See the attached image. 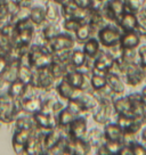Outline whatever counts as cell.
I'll return each instance as SVG.
<instances>
[{
  "label": "cell",
  "instance_id": "1",
  "mask_svg": "<svg viewBox=\"0 0 146 155\" xmlns=\"http://www.w3.org/2000/svg\"><path fill=\"white\" fill-rule=\"evenodd\" d=\"M57 81L51 77V74L49 72L48 68H38L33 70L32 74V80H31V86L34 87L38 90H44L46 92H50L55 90Z\"/></svg>",
  "mask_w": 146,
  "mask_h": 155
},
{
  "label": "cell",
  "instance_id": "2",
  "mask_svg": "<svg viewBox=\"0 0 146 155\" xmlns=\"http://www.w3.org/2000/svg\"><path fill=\"white\" fill-rule=\"evenodd\" d=\"M28 56L30 65L33 70L48 68L53 62V54L49 53L45 47H40L37 45H31Z\"/></svg>",
  "mask_w": 146,
  "mask_h": 155
},
{
  "label": "cell",
  "instance_id": "3",
  "mask_svg": "<svg viewBox=\"0 0 146 155\" xmlns=\"http://www.w3.org/2000/svg\"><path fill=\"white\" fill-rule=\"evenodd\" d=\"M121 35H122V31L114 23H111V24L102 28L101 30H98L97 34H96V37H97L101 46L105 49L120 44Z\"/></svg>",
  "mask_w": 146,
  "mask_h": 155
},
{
  "label": "cell",
  "instance_id": "4",
  "mask_svg": "<svg viewBox=\"0 0 146 155\" xmlns=\"http://www.w3.org/2000/svg\"><path fill=\"white\" fill-rule=\"evenodd\" d=\"M75 44L77 41L72 34L62 32L51 40L47 41L42 47H45L50 54H54L55 51H61V50H72L75 47Z\"/></svg>",
  "mask_w": 146,
  "mask_h": 155
},
{
  "label": "cell",
  "instance_id": "5",
  "mask_svg": "<svg viewBox=\"0 0 146 155\" xmlns=\"http://www.w3.org/2000/svg\"><path fill=\"white\" fill-rule=\"evenodd\" d=\"M122 79L128 86L137 87L144 82L146 79V73L139 63H130L124 65V71L122 74Z\"/></svg>",
  "mask_w": 146,
  "mask_h": 155
},
{
  "label": "cell",
  "instance_id": "6",
  "mask_svg": "<svg viewBox=\"0 0 146 155\" xmlns=\"http://www.w3.org/2000/svg\"><path fill=\"white\" fill-rule=\"evenodd\" d=\"M101 8L105 17L110 21V23H114V24H117L118 21L126 12L123 0H108L105 4H102Z\"/></svg>",
  "mask_w": 146,
  "mask_h": 155
},
{
  "label": "cell",
  "instance_id": "7",
  "mask_svg": "<svg viewBox=\"0 0 146 155\" xmlns=\"http://www.w3.org/2000/svg\"><path fill=\"white\" fill-rule=\"evenodd\" d=\"M88 131L87 120L83 115H78L74 117L70 126L66 129V134L71 139H82L86 137Z\"/></svg>",
  "mask_w": 146,
  "mask_h": 155
},
{
  "label": "cell",
  "instance_id": "8",
  "mask_svg": "<svg viewBox=\"0 0 146 155\" xmlns=\"http://www.w3.org/2000/svg\"><path fill=\"white\" fill-rule=\"evenodd\" d=\"M113 59L111 55L106 50L101 49L98 55L94 58V66L91 70V74H99V75H107L108 68H111L113 63Z\"/></svg>",
  "mask_w": 146,
  "mask_h": 155
},
{
  "label": "cell",
  "instance_id": "9",
  "mask_svg": "<svg viewBox=\"0 0 146 155\" xmlns=\"http://www.w3.org/2000/svg\"><path fill=\"white\" fill-rule=\"evenodd\" d=\"M55 90L59 98H62L65 102H68L70 99H75L82 94V91L79 88L73 87L65 78H62L58 82L56 83Z\"/></svg>",
  "mask_w": 146,
  "mask_h": 155
},
{
  "label": "cell",
  "instance_id": "10",
  "mask_svg": "<svg viewBox=\"0 0 146 155\" xmlns=\"http://www.w3.org/2000/svg\"><path fill=\"white\" fill-rule=\"evenodd\" d=\"M91 113H93L94 121L105 126L106 123L111 122V119L115 112H114L112 103H99L98 106Z\"/></svg>",
  "mask_w": 146,
  "mask_h": 155
},
{
  "label": "cell",
  "instance_id": "11",
  "mask_svg": "<svg viewBox=\"0 0 146 155\" xmlns=\"http://www.w3.org/2000/svg\"><path fill=\"white\" fill-rule=\"evenodd\" d=\"M32 119L34 122V127L42 131H48L50 129H54L57 127L56 116L45 114L42 112H35L32 114Z\"/></svg>",
  "mask_w": 146,
  "mask_h": 155
},
{
  "label": "cell",
  "instance_id": "12",
  "mask_svg": "<svg viewBox=\"0 0 146 155\" xmlns=\"http://www.w3.org/2000/svg\"><path fill=\"white\" fill-rule=\"evenodd\" d=\"M112 105L117 115L134 116L132 103L128 96H123V95L122 96H115L112 102Z\"/></svg>",
  "mask_w": 146,
  "mask_h": 155
},
{
  "label": "cell",
  "instance_id": "13",
  "mask_svg": "<svg viewBox=\"0 0 146 155\" xmlns=\"http://www.w3.org/2000/svg\"><path fill=\"white\" fill-rule=\"evenodd\" d=\"M33 130V129H32ZM32 130H16L13 136V150L16 154H25V147L29 141Z\"/></svg>",
  "mask_w": 146,
  "mask_h": 155
},
{
  "label": "cell",
  "instance_id": "14",
  "mask_svg": "<svg viewBox=\"0 0 146 155\" xmlns=\"http://www.w3.org/2000/svg\"><path fill=\"white\" fill-rule=\"evenodd\" d=\"M85 139L88 141V144L91 147L90 154H96V150H97L98 147L103 145L106 140L103 130L97 129V128H94V129H90L89 131H87V135L85 137Z\"/></svg>",
  "mask_w": 146,
  "mask_h": 155
},
{
  "label": "cell",
  "instance_id": "15",
  "mask_svg": "<svg viewBox=\"0 0 146 155\" xmlns=\"http://www.w3.org/2000/svg\"><path fill=\"white\" fill-rule=\"evenodd\" d=\"M21 105H22V111L28 113L30 115H32L35 112L41 111V106H42V99L40 96H31L26 97V98H21Z\"/></svg>",
  "mask_w": 146,
  "mask_h": 155
},
{
  "label": "cell",
  "instance_id": "16",
  "mask_svg": "<svg viewBox=\"0 0 146 155\" xmlns=\"http://www.w3.org/2000/svg\"><path fill=\"white\" fill-rule=\"evenodd\" d=\"M104 136L108 141H121L123 138V130L117 122H108L104 126Z\"/></svg>",
  "mask_w": 146,
  "mask_h": 155
},
{
  "label": "cell",
  "instance_id": "17",
  "mask_svg": "<svg viewBox=\"0 0 146 155\" xmlns=\"http://www.w3.org/2000/svg\"><path fill=\"white\" fill-rule=\"evenodd\" d=\"M106 81L108 88L112 90L115 96H122L124 94V91H126V82L122 79V77L107 73Z\"/></svg>",
  "mask_w": 146,
  "mask_h": 155
},
{
  "label": "cell",
  "instance_id": "18",
  "mask_svg": "<svg viewBox=\"0 0 146 155\" xmlns=\"http://www.w3.org/2000/svg\"><path fill=\"white\" fill-rule=\"evenodd\" d=\"M117 25L120 28L122 32H128V31H135L137 26V15L135 13L130 12H124L120 19L118 21Z\"/></svg>",
  "mask_w": 146,
  "mask_h": 155
},
{
  "label": "cell",
  "instance_id": "19",
  "mask_svg": "<svg viewBox=\"0 0 146 155\" xmlns=\"http://www.w3.org/2000/svg\"><path fill=\"white\" fill-rule=\"evenodd\" d=\"M65 135L64 134V130H62L59 127H56L54 129H50V130L44 132V139H42V143H44V150H48L50 147H53L55 144H57L58 140ZM45 154V153H44Z\"/></svg>",
  "mask_w": 146,
  "mask_h": 155
},
{
  "label": "cell",
  "instance_id": "20",
  "mask_svg": "<svg viewBox=\"0 0 146 155\" xmlns=\"http://www.w3.org/2000/svg\"><path fill=\"white\" fill-rule=\"evenodd\" d=\"M141 37L136 31L122 32L121 39H120V46L122 47V49L138 48V46L141 45Z\"/></svg>",
  "mask_w": 146,
  "mask_h": 155
},
{
  "label": "cell",
  "instance_id": "21",
  "mask_svg": "<svg viewBox=\"0 0 146 155\" xmlns=\"http://www.w3.org/2000/svg\"><path fill=\"white\" fill-rule=\"evenodd\" d=\"M79 102L81 103L85 113L93 112L98 106V99L93 94V91H85L78 97Z\"/></svg>",
  "mask_w": 146,
  "mask_h": 155
},
{
  "label": "cell",
  "instance_id": "22",
  "mask_svg": "<svg viewBox=\"0 0 146 155\" xmlns=\"http://www.w3.org/2000/svg\"><path fill=\"white\" fill-rule=\"evenodd\" d=\"M29 18L31 22L35 25V28H39L41 25H44L47 19H46V10H45V6L34 5L31 9H30Z\"/></svg>",
  "mask_w": 146,
  "mask_h": 155
},
{
  "label": "cell",
  "instance_id": "23",
  "mask_svg": "<svg viewBox=\"0 0 146 155\" xmlns=\"http://www.w3.org/2000/svg\"><path fill=\"white\" fill-rule=\"evenodd\" d=\"M14 122L16 130H32L34 128L32 115H30L25 112H21L20 114L15 117Z\"/></svg>",
  "mask_w": 146,
  "mask_h": 155
},
{
  "label": "cell",
  "instance_id": "24",
  "mask_svg": "<svg viewBox=\"0 0 146 155\" xmlns=\"http://www.w3.org/2000/svg\"><path fill=\"white\" fill-rule=\"evenodd\" d=\"M101 44L98 41L97 37H90L87 41L83 44L82 50L83 53L86 54V56L88 58H95L98 55V53L101 51Z\"/></svg>",
  "mask_w": 146,
  "mask_h": 155
},
{
  "label": "cell",
  "instance_id": "25",
  "mask_svg": "<svg viewBox=\"0 0 146 155\" xmlns=\"http://www.w3.org/2000/svg\"><path fill=\"white\" fill-rule=\"evenodd\" d=\"M18 65H20V61H9L8 59V65H7L6 70L4 71V73L1 74L4 82L9 84L10 82H13L17 79Z\"/></svg>",
  "mask_w": 146,
  "mask_h": 155
},
{
  "label": "cell",
  "instance_id": "26",
  "mask_svg": "<svg viewBox=\"0 0 146 155\" xmlns=\"http://www.w3.org/2000/svg\"><path fill=\"white\" fill-rule=\"evenodd\" d=\"M73 34H74L75 41H77L78 44H81V45L85 44L90 37H94V35H95L93 29H91V26L89 25L88 22L82 23V24L79 26V29Z\"/></svg>",
  "mask_w": 146,
  "mask_h": 155
},
{
  "label": "cell",
  "instance_id": "27",
  "mask_svg": "<svg viewBox=\"0 0 146 155\" xmlns=\"http://www.w3.org/2000/svg\"><path fill=\"white\" fill-rule=\"evenodd\" d=\"M41 31H42V34H44L45 39L49 41L53 38H55L56 35H58L59 33H62V24H59L58 22L56 23H49V22H46L44 25L39 26Z\"/></svg>",
  "mask_w": 146,
  "mask_h": 155
},
{
  "label": "cell",
  "instance_id": "28",
  "mask_svg": "<svg viewBox=\"0 0 146 155\" xmlns=\"http://www.w3.org/2000/svg\"><path fill=\"white\" fill-rule=\"evenodd\" d=\"M77 115H74L72 112H70L66 108L64 107L62 111L59 112L58 114L56 115V121H57V127H59L62 130H64L66 132V129L68 127L70 126V123L74 120V117Z\"/></svg>",
  "mask_w": 146,
  "mask_h": 155
},
{
  "label": "cell",
  "instance_id": "29",
  "mask_svg": "<svg viewBox=\"0 0 146 155\" xmlns=\"http://www.w3.org/2000/svg\"><path fill=\"white\" fill-rule=\"evenodd\" d=\"M58 5H56L53 0H47L45 2V10H46V19L49 23H56L59 19Z\"/></svg>",
  "mask_w": 146,
  "mask_h": 155
},
{
  "label": "cell",
  "instance_id": "30",
  "mask_svg": "<svg viewBox=\"0 0 146 155\" xmlns=\"http://www.w3.org/2000/svg\"><path fill=\"white\" fill-rule=\"evenodd\" d=\"M25 87H26V84H24L18 79H16L15 81H13V82H10L8 84L7 94L13 99H21V97L23 96V92L25 90Z\"/></svg>",
  "mask_w": 146,
  "mask_h": 155
},
{
  "label": "cell",
  "instance_id": "31",
  "mask_svg": "<svg viewBox=\"0 0 146 155\" xmlns=\"http://www.w3.org/2000/svg\"><path fill=\"white\" fill-rule=\"evenodd\" d=\"M73 150H74V155H87L90 154L91 147L85 138L75 140L73 139Z\"/></svg>",
  "mask_w": 146,
  "mask_h": 155
},
{
  "label": "cell",
  "instance_id": "32",
  "mask_svg": "<svg viewBox=\"0 0 146 155\" xmlns=\"http://www.w3.org/2000/svg\"><path fill=\"white\" fill-rule=\"evenodd\" d=\"M121 62L124 64H130V63H139L138 61V50L137 48H127L122 50V56H121Z\"/></svg>",
  "mask_w": 146,
  "mask_h": 155
},
{
  "label": "cell",
  "instance_id": "33",
  "mask_svg": "<svg viewBox=\"0 0 146 155\" xmlns=\"http://www.w3.org/2000/svg\"><path fill=\"white\" fill-rule=\"evenodd\" d=\"M48 68H49L50 74H51V77H53L57 82L65 75V65H63V64L57 63V62L53 61L51 64L48 66Z\"/></svg>",
  "mask_w": 146,
  "mask_h": 155
},
{
  "label": "cell",
  "instance_id": "34",
  "mask_svg": "<svg viewBox=\"0 0 146 155\" xmlns=\"http://www.w3.org/2000/svg\"><path fill=\"white\" fill-rule=\"evenodd\" d=\"M136 15H137V26L135 31L141 35V38L146 37V10L143 8Z\"/></svg>",
  "mask_w": 146,
  "mask_h": 155
},
{
  "label": "cell",
  "instance_id": "35",
  "mask_svg": "<svg viewBox=\"0 0 146 155\" xmlns=\"http://www.w3.org/2000/svg\"><path fill=\"white\" fill-rule=\"evenodd\" d=\"M123 1H124L126 12H130L135 14L141 12L146 5V0H123Z\"/></svg>",
  "mask_w": 146,
  "mask_h": 155
},
{
  "label": "cell",
  "instance_id": "36",
  "mask_svg": "<svg viewBox=\"0 0 146 155\" xmlns=\"http://www.w3.org/2000/svg\"><path fill=\"white\" fill-rule=\"evenodd\" d=\"M77 8H78V6L71 0V1H68L66 4L59 6V14L63 17V19L73 18V14H74V12H75Z\"/></svg>",
  "mask_w": 146,
  "mask_h": 155
},
{
  "label": "cell",
  "instance_id": "37",
  "mask_svg": "<svg viewBox=\"0 0 146 155\" xmlns=\"http://www.w3.org/2000/svg\"><path fill=\"white\" fill-rule=\"evenodd\" d=\"M83 77H85V74L81 72H79V71H77V70H74V71H72V72H70L64 75V78L72 84L73 87L79 88V89H80L81 83H82V81H83Z\"/></svg>",
  "mask_w": 146,
  "mask_h": 155
},
{
  "label": "cell",
  "instance_id": "38",
  "mask_svg": "<svg viewBox=\"0 0 146 155\" xmlns=\"http://www.w3.org/2000/svg\"><path fill=\"white\" fill-rule=\"evenodd\" d=\"M87 58L88 57L86 56V54L83 53L82 49H73L72 53H71V61L70 62L75 68H79V66H81L86 63Z\"/></svg>",
  "mask_w": 146,
  "mask_h": 155
},
{
  "label": "cell",
  "instance_id": "39",
  "mask_svg": "<svg viewBox=\"0 0 146 155\" xmlns=\"http://www.w3.org/2000/svg\"><path fill=\"white\" fill-rule=\"evenodd\" d=\"M90 83H91V89L93 91L101 90L104 87L107 86L106 75H99V74H91L90 75Z\"/></svg>",
  "mask_w": 146,
  "mask_h": 155
},
{
  "label": "cell",
  "instance_id": "40",
  "mask_svg": "<svg viewBox=\"0 0 146 155\" xmlns=\"http://www.w3.org/2000/svg\"><path fill=\"white\" fill-rule=\"evenodd\" d=\"M82 23L83 22H80V21H78V19H75V18L63 19V22H62V29L64 30V32L74 33Z\"/></svg>",
  "mask_w": 146,
  "mask_h": 155
},
{
  "label": "cell",
  "instance_id": "41",
  "mask_svg": "<svg viewBox=\"0 0 146 155\" xmlns=\"http://www.w3.org/2000/svg\"><path fill=\"white\" fill-rule=\"evenodd\" d=\"M73 50V49H72ZM72 50H61V51H55L53 54V61L61 63L63 65H66L71 61V53Z\"/></svg>",
  "mask_w": 146,
  "mask_h": 155
},
{
  "label": "cell",
  "instance_id": "42",
  "mask_svg": "<svg viewBox=\"0 0 146 155\" xmlns=\"http://www.w3.org/2000/svg\"><path fill=\"white\" fill-rule=\"evenodd\" d=\"M66 108H68L70 112H72L74 115H82L85 111H83V107L81 105V103L79 102L78 98H75V99H70L66 102Z\"/></svg>",
  "mask_w": 146,
  "mask_h": 155
},
{
  "label": "cell",
  "instance_id": "43",
  "mask_svg": "<svg viewBox=\"0 0 146 155\" xmlns=\"http://www.w3.org/2000/svg\"><path fill=\"white\" fill-rule=\"evenodd\" d=\"M55 102H56V98H47L46 101H42V106H41V111L40 112H42V113H45V114L54 115L53 107H54Z\"/></svg>",
  "mask_w": 146,
  "mask_h": 155
},
{
  "label": "cell",
  "instance_id": "44",
  "mask_svg": "<svg viewBox=\"0 0 146 155\" xmlns=\"http://www.w3.org/2000/svg\"><path fill=\"white\" fill-rule=\"evenodd\" d=\"M105 146H106L107 150L110 155H117L119 153V150L121 148L122 143L121 141H108L105 140Z\"/></svg>",
  "mask_w": 146,
  "mask_h": 155
},
{
  "label": "cell",
  "instance_id": "45",
  "mask_svg": "<svg viewBox=\"0 0 146 155\" xmlns=\"http://www.w3.org/2000/svg\"><path fill=\"white\" fill-rule=\"evenodd\" d=\"M130 147L132 150V155H146V147L143 143L136 140L130 144Z\"/></svg>",
  "mask_w": 146,
  "mask_h": 155
},
{
  "label": "cell",
  "instance_id": "46",
  "mask_svg": "<svg viewBox=\"0 0 146 155\" xmlns=\"http://www.w3.org/2000/svg\"><path fill=\"white\" fill-rule=\"evenodd\" d=\"M72 1L79 8H83V9H91L96 5L95 0H72Z\"/></svg>",
  "mask_w": 146,
  "mask_h": 155
},
{
  "label": "cell",
  "instance_id": "47",
  "mask_svg": "<svg viewBox=\"0 0 146 155\" xmlns=\"http://www.w3.org/2000/svg\"><path fill=\"white\" fill-rule=\"evenodd\" d=\"M119 155H132V150L130 145H127V144H122L121 148L119 150Z\"/></svg>",
  "mask_w": 146,
  "mask_h": 155
},
{
  "label": "cell",
  "instance_id": "48",
  "mask_svg": "<svg viewBox=\"0 0 146 155\" xmlns=\"http://www.w3.org/2000/svg\"><path fill=\"white\" fill-rule=\"evenodd\" d=\"M8 65V58L6 57H0V74H2L4 71L6 70Z\"/></svg>",
  "mask_w": 146,
  "mask_h": 155
},
{
  "label": "cell",
  "instance_id": "49",
  "mask_svg": "<svg viewBox=\"0 0 146 155\" xmlns=\"http://www.w3.org/2000/svg\"><path fill=\"white\" fill-rule=\"evenodd\" d=\"M141 143H143V144H145L146 143V126H143V128H141Z\"/></svg>",
  "mask_w": 146,
  "mask_h": 155
},
{
  "label": "cell",
  "instance_id": "50",
  "mask_svg": "<svg viewBox=\"0 0 146 155\" xmlns=\"http://www.w3.org/2000/svg\"><path fill=\"white\" fill-rule=\"evenodd\" d=\"M53 1L55 2V4H56V5L62 6V5H64V4L68 2V1H71V0H53Z\"/></svg>",
  "mask_w": 146,
  "mask_h": 155
},
{
  "label": "cell",
  "instance_id": "51",
  "mask_svg": "<svg viewBox=\"0 0 146 155\" xmlns=\"http://www.w3.org/2000/svg\"><path fill=\"white\" fill-rule=\"evenodd\" d=\"M141 94V96H143V98H144V99H146V86H144V87H143Z\"/></svg>",
  "mask_w": 146,
  "mask_h": 155
},
{
  "label": "cell",
  "instance_id": "52",
  "mask_svg": "<svg viewBox=\"0 0 146 155\" xmlns=\"http://www.w3.org/2000/svg\"><path fill=\"white\" fill-rule=\"evenodd\" d=\"M108 0H95V2L96 4H99V5H102V4H105V2H107Z\"/></svg>",
  "mask_w": 146,
  "mask_h": 155
},
{
  "label": "cell",
  "instance_id": "53",
  "mask_svg": "<svg viewBox=\"0 0 146 155\" xmlns=\"http://www.w3.org/2000/svg\"><path fill=\"white\" fill-rule=\"evenodd\" d=\"M4 80H2V75H1V74H0V86H1V84H4Z\"/></svg>",
  "mask_w": 146,
  "mask_h": 155
},
{
  "label": "cell",
  "instance_id": "54",
  "mask_svg": "<svg viewBox=\"0 0 146 155\" xmlns=\"http://www.w3.org/2000/svg\"><path fill=\"white\" fill-rule=\"evenodd\" d=\"M144 9H145V10H146V5H145V7H144Z\"/></svg>",
  "mask_w": 146,
  "mask_h": 155
},
{
  "label": "cell",
  "instance_id": "55",
  "mask_svg": "<svg viewBox=\"0 0 146 155\" xmlns=\"http://www.w3.org/2000/svg\"><path fill=\"white\" fill-rule=\"evenodd\" d=\"M144 146H145V147H146V143H145V144H144Z\"/></svg>",
  "mask_w": 146,
  "mask_h": 155
}]
</instances>
